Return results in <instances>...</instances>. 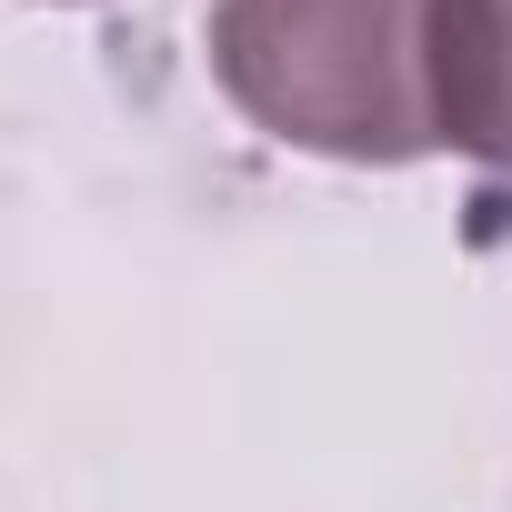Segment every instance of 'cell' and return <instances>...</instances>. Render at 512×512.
<instances>
[{
    "label": "cell",
    "instance_id": "obj_2",
    "mask_svg": "<svg viewBox=\"0 0 512 512\" xmlns=\"http://www.w3.org/2000/svg\"><path fill=\"white\" fill-rule=\"evenodd\" d=\"M432 111L442 151L512 181V0H432Z\"/></svg>",
    "mask_w": 512,
    "mask_h": 512
},
{
    "label": "cell",
    "instance_id": "obj_1",
    "mask_svg": "<svg viewBox=\"0 0 512 512\" xmlns=\"http://www.w3.org/2000/svg\"><path fill=\"white\" fill-rule=\"evenodd\" d=\"M211 81L251 131L352 171L442 151L432 0H211Z\"/></svg>",
    "mask_w": 512,
    "mask_h": 512
}]
</instances>
